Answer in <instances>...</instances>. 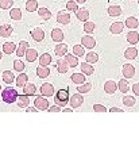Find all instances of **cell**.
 I'll return each mask as SVG.
<instances>
[{"instance_id": "60d3db41", "label": "cell", "mask_w": 139, "mask_h": 146, "mask_svg": "<svg viewBox=\"0 0 139 146\" xmlns=\"http://www.w3.org/2000/svg\"><path fill=\"white\" fill-rule=\"evenodd\" d=\"M73 54H74L76 57L84 56V46L83 45H74V46H73Z\"/></svg>"}, {"instance_id": "836d02e7", "label": "cell", "mask_w": 139, "mask_h": 146, "mask_svg": "<svg viewBox=\"0 0 139 146\" xmlns=\"http://www.w3.org/2000/svg\"><path fill=\"white\" fill-rule=\"evenodd\" d=\"M92 89V84L91 83H83V84H78V87H77V91H78V94H88L89 91Z\"/></svg>"}, {"instance_id": "ac0fdd59", "label": "cell", "mask_w": 139, "mask_h": 146, "mask_svg": "<svg viewBox=\"0 0 139 146\" xmlns=\"http://www.w3.org/2000/svg\"><path fill=\"white\" fill-rule=\"evenodd\" d=\"M16 100H18V106L22 108H26L30 106V96H27V95H19Z\"/></svg>"}, {"instance_id": "52a82bcc", "label": "cell", "mask_w": 139, "mask_h": 146, "mask_svg": "<svg viewBox=\"0 0 139 146\" xmlns=\"http://www.w3.org/2000/svg\"><path fill=\"white\" fill-rule=\"evenodd\" d=\"M81 45L84 47H87V49H93L96 46V39L92 35H84L81 38Z\"/></svg>"}, {"instance_id": "6da1fadb", "label": "cell", "mask_w": 139, "mask_h": 146, "mask_svg": "<svg viewBox=\"0 0 139 146\" xmlns=\"http://www.w3.org/2000/svg\"><path fill=\"white\" fill-rule=\"evenodd\" d=\"M18 91L15 88H12V87H7L5 89L1 91V98H3V102L4 103H8V104H12V103H15L16 99H18Z\"/></svg>"}, {"instance_id": "5b68a950", "label": "cell", "mask_w": 139, "mask_h": 146, "mask_svg": "<svg viewBox=\"0 0 139 146\" xmlns=\"http://www.w3.org/2000/svg\"><path fill=\"white\" fill-rule=\"evenodd\" d=\"M41 95L45 98H50L54 95V87L50 83H43L41 85Z\"/></svg>"}, {"instance_id": "9c48e42d", "label": "cell", "mask_w": 139, "mask_h": 146, "mask_svg": "<svg viewBox=\"0 0 139 146\" xmlns=\"http://www.w3.org/2000/svg\"><path fill=\"white\" fill-rule=\"evenodd\" d=\"M30 35L32 36V39L35 42H41V41H43V38H45V33H43V30H42L41 27H35V29L31 30Z\"/></svg>"}, {"instance_id": "d590c367", "label": "cell", "mask_w": 139, "mask_h": 146, "mask_svg": "<svg viewBox=\"0 0 139 146\" xmlns=\"http://www.w3.org/2000/svg\"><path fill=\"white\" fill-rule=\"evenodd\" d=\"M26 10L28 12H34L38 10V1L36 0H27L26 1Z\"/></svg>"}, {"instance_id": "8d00e7d4", "label": "cell", "mask_w": 139, "mask_h": 146, "mask_svg": "<svg viewBox=\"0 0 139 146\" xmlns=\"http://www.w3.org/2000/svg\"><path fill=\"white\" fill-rule=\"evenodd\" d=\"M10 16L12 21H21L22 19V11L19 8H11Z\"/></svg>"}, {"instance_id": "7a4b0ae2", "label": "cell", "mask_w": 139, "mask_h": 146, "mask_svg": "<svg viewBox=\"0 0 139 146\" xmlns=\"http://www.w3.org/2000/svg\"><path fill=\"white\" fill-rule=\"evenodd\" d=\"M69 89H60L56 94V104L60 106V107H64L69 102Z\"/></svg>"}, {"instance_id": "5bb4252c", "label": "cell", "mask_w": 139, "mask_h": 146, "mask_svg": "<svg viewBox=\"0 0 139 146\" xmlns=\"http://www.w3.org/2000/svg\"><path fill=\"white\" fill-rule=\"evenodd\" d=\"M124 30V23L123 22H115V23H112L111 25V27H109V31L112 33V34H120V33Z\"/></svg>"}, {"instance_id": "277c9868", "label": "cell", "mask_w": 139, "mask_h": 146, "mask_svg": "<svg viewBox=\"0 0 139 146\" xmlns=\"http://www.w3.org/2000/svg\"><path fill=\"white\" fill-rule=\"evenodd\" d=\"M69 103L72 106V108H78L84 104V98L81 94H74L73 96L69 98Z\"/></svg>"}, {"instance_id": "83f0119b", "label": "cell", "mask_w": 139, "mask_h": 146, "mask_svg": "<svg viewBox=\"0 0 139 146\" xmlns=\"http://www.w3.org/2000/svg\"><path fill=\"white\" fill-rule=\"evenodd\" d=\"M1 77H3V81L7 84H12L15 81V76H14V73L11 70H4L3 74H1Z\"/></svg>"}, {"instance_id": "db71d44e", "label": "cell", "mask_w": 139, "mask_h": 146, "mask_svg": "<svg viewBox=\"0 0 139 146\" xmlns=\"http://www.w3.org/2000/svg\"><path fill=\"white\" fill-rule=\"evenodd\" d=\"M0 91H1V85H0Z\"/></svg>"}, {"instance_id": "ee69618b", "label": "cell", "mask_w": 139, "mask_h": 146, "mask_svg": "<svg viewBox=\"0 0 139 146\" xmlns=\"http://www.w3.org/2000/svg\"><path fill=\"white\" fill-rule=\"evenodd\" d=\"M14 69L16 72H23L24 70V64L22 62L21 60H15L14 61Z\"/></svg>"}, {"instance_id": "9a60e30c", "label": "cell", "mask_w": 139, "mask_h": 146, "mask_svg": "<svg viewBox=\"0 0 139 146\" xmlns=\"http://www.w3.org/2000/svg\"><path fill=\"white\" fill-rule=\"evenodd\" d=\"M24 57H26V60L28 62H34L39 56H38V52H36L35 49H30V47H28L26 50V53H24Z\"/></svg>"}, {"instance_id": "7dc6e473", "label": "cell", "mask_w": 139, "mask_h": 146, "mask_svg": "<svg viewBox=\"0 0 139 146\" xmlns=\"http://www.w3.org/2000/svg\"><path fill=\"white\" fill-rule=\"evenodd\" d=\"M49 111L50 112H58V111H61V107L60 106H53V107H49Z\"/></svg>"}, {"instance_id": "e0dca14e", "label": "cell", "mask_w": 139, "mask_h": 146, "mask_svg": "<svg viewBox=\"0 0 139 146\" xmlns=\"http://www.w3.org/2000/svg\"><path fill=\"white\" fill-rule=\"evenodd\" d=\"M54 53L58 57H64L68 53V45L66 43H58L56 46V49H54Z\"/></svg>"}, {"instance_id": "f5cc1de1", "label": "cell", "mask_w": 139, "mask_h": 146, "mask_svg": "<svg viewBox=\"0 0 139 146\" xmlns=\"http://www.w3.org/2000/svg\"><path fill=\"white\" fill-rule=\"evenodd\" d=\"M0 61H1V52H0Z\"/></svg>"}, {"instance_id": "f1b7e54d", "label": "cell", "mask_w": 139, "mask_h": 146, "mask_svg": "<svg viewBox=\"0 0 139 146\" xmlns=\"http://www.w3.org/2000/svg\"><path fill=\"white\" fill-rule=\"evenodd\" d=\"M127 42L131 43V45H136L139 42V34L138 31H130L127 34Z\"/></svg>"}, {"instance_id": "ba28073f", "label": "cell", "mask_w": 139, "mask_h": 146, "mask_svg": "<svg viewBox=\"0 0 139 146\" xmlns=\"http://www.w3.org/2000/svg\"><path fill=\"white\" fill-rule=\"evenodd\" d=\"M57 22L60 25H69L70 23V14H68L66 11H60L57 14Z\"/></svg>"}, {"instance_id": "f546056e", "label": "cell", "mask_w": 139, "mask_h": 146, "mask_svg": "<svg viewBox=\"0 0 139 146\" xmlns=\"http://www.w3.org/2000/svg\"><path fill=\"white\" fill-rule=\"evenodd\" d=\"M57 70L60 73H66L68 70H69V65H68V62L65 61V60H58V62H57Z\"/></svg>"}, {"instance_id": "30bf717a", "label": "cell", "mask_w": 139, "mask_h": 146, "mask_svg": "<svg viewBox=\"0 0 139 146\" xmlns=\"http://www.w3.org/2000/svg\"><path fill=\"white\" fill-rule=\"evenodd\" d=\"M64 38H65V34L62 31L61 29H53L52 30V39L54 42H62L64 41Z\"/></svg>"}, {"instance_id": "2e32d148", "label": "cell", "mask_w": 139, "mask_h": 146, "mask_svg": "<svg viewBox=\"0 0 139 146\" xmlns=\"http://www.w3.org/2000/svg\"><path fill=\"white\" fill-rule=\"evenodd\" d=\"M12 31H14V29H12L11 25H1V26H0V35L3 36V38L11 36Z\"/></svg>"}, {"instance_id": "816d5d0a", "label": "cell", "mask_w": 139, "mask_h": 146, "mask_svg": "<svg viewBox=\"0 0 139 146\" xmlns=\"http://www.w3.org/2000/svg\"><path fill=\"white\" fill-rule=\"evenodd\" d=\"M74 1H76V3H85L87 0H74Z\"/></svg>"}, {"instance_id": "4dcf8cb0", "label": "cell", "mask_w": 139, "mask_h": 146, "mask_svg": "<svg viewBox=\"0 0 139 146\" xmlns=\"http://www.w3.org/2000/svg\"><path fill=\"white\" fill-rule=\"evenodd\" d=\"M138 56V49L136 47H128L126 52H124V57L127 60H134Z\"/></svg>"}, {"instance_id": "3957f363", "label": "cell", "mask_w": 139, "mask_h": 146, "mask_svg": "<svg viewBox=\"0 0 139 146\" xmlns=\"http://www.w3.org/2000/svg\"><path fill=\"white\" fill-rule=\"evenodd\" d=\"M34 107H35L36 110L45 111V110L49 108V100H47L45 96H36L35 100H34Z\"/></svg>"}, {"instance_id": "7bdbcfd3", "label": "cell", "mask_w": 139, "mask_h": 146, "mask_svg": "<svg viewBox=\"0 0 139 146\" xmlns=\"http://www.w3.org/2000/svg\"><path fill=\"white\" fill-rule=\"evenodd\" d=\"M66 8L68 11H72V12H76V11L78 10V3H76V1H73V0H69L66 3Z\"/></svg>"}, {"instance_id": "d6986e66", "label": "cell", "mask_w": 139, "mask_h": 146, "mask_svg": "<svg viewBox=\"0 0 139 146\" xmlns=\"http://www.w3.org/2000/svg\"><path fill=\"white\" fill-rule=\"evenodd\" d=\"M104 91H105V94L108 95H112L116 92V83L112 81V80H108L107 83L104 84Z\"/></svg>"}, {"instance_id": "cb8c5ba5", "label": "cell", "mask_w": 139, "mask_h": 146, "mask_svg": "<svg viewBox=\"0 0 139 146\" xmlns=\"http://www.w3.org/2000/svg\"><path fill=\"white\" fill-rule=\"evenodd\" d=\"M70 80L74 84H83V83H85L87 77H85L84 73H73L72 76H70Z\"/></svg>"}, {"instance_id": "e575fe53", "label": "cell", "mask_w": 139, "mask_h": 146, "mask_svg": "<svg viewBox=\"0 0 139 146\" xmlns=\"http://www.w3.org/2000/svg\"><path fill=\"white\" fill-rule=\"evenodd\" d=\"M16 49V45L14 42H5L4 45H3V52L5 54H11V53H14Z\"/></svg>"}, {"instance_id": "4316f807", "label": "cell", "mask_w": 139, "mask_h": 146, "mask_svg": "<svg viewBox=\"0 0 139 146\" xmlns=\"http://www.w3.org/2000/svg\"><path fill=\"white\" fill-rule=\"evenodd\" d=\"M15 78H16L15 80L16 85H18V87H21V88H23V87L27 84V81H28V76H27L26 73H21V74H19L18 77H15Z\"/></svg>"}, {"instance_id": "4fadbf2b", "label": "cell", "mask_w": 139, "mask_h": 146, "mask_svg": "<svg viewBox=\"0 0 139 146\" xmlns=\"http://www.w3.org/2000/svg\"><path fill=\"white\" fill-rule=\"evenodd\" d=\"M64 57H65L64 60L68 62L69 68H76V66L78 65V58L76 57V56H73V54H68V53H66Z\"/></svg>"}, {"instance_id": "ab89813d", "label": "cell", "mask_w": 139, "mask_h": 146, "mask_svg": "<svg viewBox=\"0 0 139 146\" xmlns=\"http://www.w3.org/2000/svg\"><path fill=\"white\" fill-rule=\"evenodd\" d=\"M135 103H136V100L132 96H124L123 98V104L126 107H132V106H135Z\"/></svg>"}, {"instance_id": "d4e9b609", "label": "cell", "mask_w": 139, "mask_h": 146, "mask_svg": "<svg viewBox=\"0 0 139 146\" xmlns=\"http://www.w3.org/2000/svg\"><path fill=\"white\" fill-rule=\"evenodd\" d=\"M50 64H52V56H50L49 53L41 54V57H39V65H42V66H49Z\"/></svg>"}, {"instance_id": "f907efd6", "label": "cell", "mask_w": 139, "mask_h": 146, "mask_svg": "<svg viewBox=\"0 0 139 146\" xmlns=\"http://www.w3.org/2000/svg\"><path fill=\"white\" fill-rule=\"evenodd\" d=\"M64 112H73V110L72 108H65L64 110Z\"/></svg>"}, {"instance_id": "484cf974", "label": "cell", "mask_w": 139, "mask_h": 146, "mask_svg": "<svg viewBox=\"0 0 139 146\" xmlns=\"http://www.w3.org/2000/svg\"><path fill=\"white\" fill-rule=\"evenodd\" d=\"M118 89L120 91V92H123V94H127V91L130 89L128 80H127V78H122V80H119V83H118Z\"/></svg>"}, {"instance_id": "c3c4849f", "label": "cell", "mask_w": 139, "mask_h": 146, "mask_svg": "<svg viewBox=\"0 0 139 146\" xmlns=\"http://www.w3.org/2000/svg\"><path fill=\"white\" fill-rule=\"evenodd\" d=\"M109 112H123V110L118 108V107H112V108H109Z\"/></svg>"}, {"instance_id": "f6af8a7d", "label": "cell", "mask_w": 139, "mask_h": 146, "mask_svg": "<svg viewBox=\"0 0 139 146\" xmlns=\"http://www.w3.org/2000/svg\"><path fill=\"white\" fill-rule=\"evenodd\" d=\"M93 111H96V112H105L107 108L103 104H93Z\"/></svg>"}, {"instance_id": "44dd1931", "label": "cell", "mask_w": 139, "mask_h": 146, "mask_svg": "<svg viewBox=\"0 0 139 146\" xmlns=\"http://www.w3.org/2000/svg\"><path fill=\"white\" fill-rule=\"evenodd\" d=\"M49 74H50V68L42 66V65H39V66L36 68V76H38V77L46 78V77H49Z\"/></svg>"}, {"instance_id": "8fae6325", "label": "cell", "mask_w": 139, "mask_h": 146, "mask_svg": "<svg viewBox=\"0 0 139 146\" xmlns=\"http://www.w3.org/2000/svg\"><path fill=\"white\" fill-rule=\"evenodd\" d=\"M28 47H30V45H28L26 41H21L19 42V46H16V49H15L16 56H18V57H23Z\"/></svg>"}, {"instance_id": "b9f144b4", "label": "cell", "mask_w": 139, "mask_h": 146, "mask_svg": "<svg viewBox=\"0 0 139 146\" xmlns=\"http://www.w3.org/2000/svg\"><path fill=\"white\" fill-rule=\"evenodd\" d=\"M12 5H14V0H0V8L1 10L12 8Z\"/></svg>"}, {"instance_id": "11a10c76", "label": "cell", "mask_w": 139, "mask_h": 146, "mask_svg": "<svg viewBox=\"0 0 139 146\" xmlns=\"http://www.w3.org/2000/svg\"><path fill=\"white\" fill-rule=\"evenodd\" d=\"M138 3H139V0H138Z\"/></svg>"}, {"instance_id": "681fc988", "label": "cell", "mask_w": 139, "mask_h": 146, "mask_svg": "<svg viewBox=\"0 0 139 146\" xmlns=\"http://www.w3.org/2000/svg\"><path fill=\"white\" fill-rule=\"evenodd\" d=\"M27 112H36L35 107H27Z\"/></svg>"}, {"instance_id": "8992f818", "label": "cell", "mask_w": 139, "mask_h": 146, "mask_svg": "<svg viewBox=\"0 0 139 146\" xmlns=\"http://www.w3.org/2000/svg\"><path fill=\"white\" fill-rule=\"evenodd\" d=\"M122 73H123V77L124 78H132L135 76V68L134 65H131V64H126L122 69Z\"/></svg>"}, {"instance_id": "d6a6232c", "label": "cell", "mask_w": 139, "mask_h": 146, "mask_svg": "<svg viewBox=\"0 0 139 146\" xmlns=\"http://www.w3.org/2000/svg\"><path fill=\"white\" fill-rule=\"evenodd\" d=\"M23 92H24V95H27V96H32V95H35V92H36V87L34 84L27 83L26 85L23 87Z\"/></svg>"}, {"instance_id": "ffe728a7", "label": "cell", "mask_w": 139, "mask_h": 146, "mask_svg": "<svg viewBox=\"0 0 139 146\" xmlns=\"http://www.w3.org/2000/svg\"><path fill=\"white\" fill-rule=\"evenodd\" d=\"M38 15H39V18L43 19V21H49V19L52 18V12H50V10L46 8V7H41V8H38Z\"/></svg>"}, {"instance_id": "603a6c76", "label": "cell", "mask_w": 139, "mask_h": 146, "mask_svg": "<svg viewBox=\"0 0 139 146\" xmlns=\"http://www.w3.org/2000/svg\"><path fill=\"white\" fill-rule=\"evenodd\" d=\"M138 19L135 18V16H128V18H126V21H124V26H127L128 29H136L138 27Z\"/></svg>"}, {"instance_id": "f35d334b", "label": "cell", "mask_w": 139, "mask_h": 146, "mask_svg": "<svg viewBox=\"0 0 139 146\" xmlns=\"http://www.w3.org/2000/svg\"><path fill=\"white\" fill-rule=\"evenodd\" d=\"M85 61H87L88 64H96L99 61V56L96 54V53H88L87 57H85Z\"/></svg>"}, {"instance_id": "7402d4cb", "label": "cell", "mask_w": 139, "mask_h": 146, "mask_svg": "<svg viewBox=\"0 0 139 146\" xmlns=\"http://www.w3.org/2000/svg\"><path fill=\"white\" fill-rule=\"evenodd\" d=\"M81 72L85 74V76H92L95 73V68L92 66V64H88V62H83L81 64Z\"/></svg>"}, {"instance_id": "7c38bea8", "label": "cell", "mask_w": 139, "mask_h": 146, "mask_svg": "<svg viewBox=\"0 0 139 146\" xmlns=\"http://www.w3.org/2000/svg\"><path fill=\"white\" fill-rule=\"evenodd\" d=\"M89 11L87 10V8H78L77 11H76V18H77L78 21L81 22H87L88 19H89Z\"/></svg>"}, {"instance_id": "1f68e13d", "label": "cell", "mask_w": 139, "mask_h": 146, "mask_svg": "<svg viewBox=\"0 0 139 146\" xmlns=\"http://www.w3.org/2000/svg\"><path fill=\"white\" fill-rule=\"evenodd\" d=\"M107 12H108L109 16H120L122 15V8L119 5H109Z\"/></svg>"}, {"instance_id": "74e56055", "label": "cell", "mask_w": 139, "mask_h": 146, "mask_svg": "<svg viewBox=\"0 0 139 146\" xmlns=\"http://www.w3.org/2000/svg\"><path fill=\"white\" fill-rule=\"evenodd\" d=\"M95 27H96V25L93 23V22H84V31L87 33V34H92L93 31H95Z\"/></svg>"}, {"instance_id": "bcb514c9", "label": "cell", "mask_w": 139, "mask_h": 146, "mask_svg": "<svg viewBox=\"0 0 139 146\" xmlns=\"http://www.w3.org/2000/svg\"><path fill=\"white\" fill-rule=\"evenodd\" d=\"M132 91H134V94L136 95V96H139V83H135L134 85H132Z\"/></svg>"}]
</instances>
